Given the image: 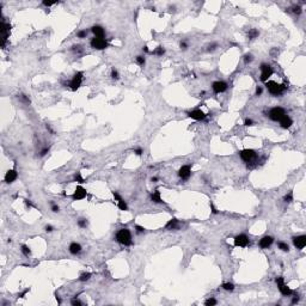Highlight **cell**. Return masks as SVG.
I'll list each match as a JSON object with an SVG mask.
<instances>
[{
	"mask_svg": "<svg viewBox=\"0 0 306 306\" xmlns=\"http://www.w3.org/2000/svg\"><path fill=\"white\" fill-rule=\"evenodd\" d=\"M116 240L120 244L125 245V246L132 245L133 240H132V233H130V231L128 228H121V230H119V232L116 233Z\"/></svg>",
	"mask_w": 306,
	"mask_h": 306,
	"instance_id": "obj_1",
	"label": "cell"
},
{
	"mask_svg": "<svg viewBox=\"0 0 306 306\" xmlns=\"http://www.w3.org/2000/svg\"><path fill=\"white\" fill-rule=\"evenodd\" d=\"M265 86H267V90L270 95L273 96H280L282 95L283 92L286 91V86L282 85V84H278L275 81H267L265 83Z\"/></svg>",
	"mask_w": 306,
	"mask_h": 306,
	"instance_id": "obj_2",
	"label": "cell"
},
{
	"mask_svg": "<svg viewBox=\"0 0 306 306\" xmlns=\"http://www.w3.org/2000/svg\"><path fill=\"white\" fill-rule=\"evenodd\" d=\"M239 156H240L241 160H244L245 163H252L257 159V153L256 151L251 150V148H245V150L239 151Z\"/></svg>",
	"mask_w": 306,
	"mask_h": 306,
	"instance_id": "obj_3",
	"label": "cell"
},
{
	"mask_svg": "<svg viewBox=\"0 0 306 306\" xmlns=\"http://www.w3.org/2000/svg\"><path fill=\"white\" fill-rule=\"evenodd\" d=\"M275 281H276V285H278V288H279V290H280V293L282 294L283 297H289V295L293 294V290L290 289V288L285 283V280H283L282 276L276 278V280H275Z\"/></svg>",
	"mask_w": 306,
	"mask_h": 306,
	"instance_id": "obj_4",
	"label": "cell"
},
{
	"mask_svg": "<svg viewBox=\"0 0 306 306\" xmlns=\"http://www.w3.org/2000/svg\"><path fill=\"white\" fill-rule=\"evenodd\" d=\"M285 115H287V114H286V111H285V109H282V108H280V106H275V108L270 109L268 116H269V119L272 120V121L279 122L283 116H285Z\"/></svg>",
	"mask_w": 306,
	"mask_h": 306,
	"instance_id": "obj_5",
	"label": "cell"
},
{
	"mask_svg": "<svg viewBox=\"0 0 306 306\" xmlns=\"http://www.w3.org/2000/svg\"><path fill=\"white\" fill-rule=\"evenodd\" d=\"M83 79H84V72H77L74 75H73L72 80L70 81V87L72 91H77L79 87H80L81 83H83Z\"/></svg>",
	"mask_w": 306,
	"mask_h": 306,
	"instance_id": "obj_6",
	"label": "cell"
},
{
	"mask_svg": "<svg viewBox=\"0 0 306 306\" xmlns=\"http://www.w3.org/2000/svg\"><path fill=\"white\" fill-rule=\"evenodd\" d=\"M90 44L93 49H97V50H103L105 48H108V46H109L108 41L105 38H101V37H93V38L91 40Z\"/></svg>",
	"mask_w": 306,
	"mask_h": 306,
	"instance_id": "obj_7",
	"label": "cell"
},
{
	"mask_svg": "<svg viewBox=\"0 0 306 306\" xmlns=\"http://www.w3.org/2000/svg\"><path fill=\"white\" fill-rule=\"evenodd\" d=\"M259 68H261V81L267 83L268 79H269L273 75V73H274L272 66L268 65V63H262Z\"/></svg>",
	"mask_w": 306,
	"mask_h": 306,
	"instance_id": "obj_8",
	"label": "cell"
},
{
	"mask_svg": "<svg viewBox=\"0 0 306 306\" xmlns=\"http://www.w3.org/2000/svg\"><path fill=\"white\" fill-rule=\"evenodd\" d=\"M250 243L249 240V237L246 236V234H238V236L234 238V246H239V248H245L248 246Z\"/></svg>",
	"mask_w": 306,
	"mask_h": 306,
	"instance_id": "obj_9",
	"label": "cell"
},
{
	"mask_svg": "<svg viewBox=\"0 0 306 306\" xmlns=\"http://www.w3.org/2000/svg\"><path fill=\"white\" fill-rule=\"evenodd\" d=\"M188 116L193 120H196V121H203V120H206L207 115H206L201 109H195V110H191V111L188 112Z\"/></svg>",
	"mask_w": 306,
	"mask_h": 306,
	"instance_id": "obj_10",
	"label": "cell"
},
{
	"mask_svg": "<svg viewBox=\"0 0 306 306\" xmlns=\"http://www.w3.org/2000/svg\"><path fill=\"white\" fill-rule=\"evenodd\" d=\"M191 175V165H183L181 169L178 170V176L181 177L183 181H188Z\"/></svg>",
	"mask_w": 306,
	"mask_h": 306,
	"instance_id": "obj_11",
	"label": "cell"
},
{
	"mask_svg": "<svg viewBox=\"0 0 306 306\" xmlns=\"http://www.w3.org/2000/svg\"><path fill=\"white\" fill-rule=\"evenodd\" d=\"M86 195H87L86 189H84L81 185H78V187L75 188L72 197H73V200H83V199H85V197H86Z\"/></svg>",
	"mask_w": 306,
	"mask_h": 306,
	"instance_id": "obj_12",
	"label": "cell"
},
{
	"mask_svg": "<svg viewBox=\"0 0 306 306\" xmlns=\"http://www.w3.org/2000/svg\"><path fill=\"white\" fill-rule=\"evenodd\" d=\"M227 84L225 83V81H214V83L212 84V88L213 91L215 92V93H221V92H225L226 90H227Z\"/></svg>",
	"mask_w": 306,
	"mask_h": 306,
	"instance_id": "obj_13",
	"label": "cell"
},
{
	"mask_svg": "<svg viewBox=\"0 0 306 306\" xmlns=\"http://www.w3.org/2000/svg\"><path fill=\"white\" fill-rule=\"evenodd\" d=\"M293 244L294 246L299 250H303L306 246V236H298L293 237Z\"/></svg>",
	"mask_w": 306,
	"mask_h": 306,
	"instance_id": "obj_14",
	"label": "cell"
},
{
	"mask_svg": "<svg viewBox=\"0 0 306 306\" xmlns=\"http://www.w3.org/2000/svg\"><path fill=\"white\" fill-rule=\"evenodd\" d=\"M18 178V172L16 171V170H8L7 172L5 174V183H7V184H11V183H13V182L16 181V179Z\"/></svg>",
	"mask_w": 306,
	"mask_h": 306,
	"instance_id": "obj_15",
	"label": "cell"
},
{
	"mask_svg": "<svg viewBox=\"0 0 306 306\" xmlns=\"http://www.w3.org/2000/svg\"><path fill=\"white\" fill-rule=\"evenodd\" d=\"M112 195H114V197H115V200L117 201V207L120 208L121 210H128V205H127V202H126L123 199H122L121 196H120L119 194H117L116 191H112Z\"/></svg>",
	"mask_w": 306,
	"mask_h": 306,
	"instance_id": "obj_16",
	"label": "cell"
},
{
	"mask_svg": "<svg viewBox=\"0 0 306 306\" xmlns=\"http://www.w3.org/2000/svg\"><path fill=\"white\" fill-rule=\"evenodd\" d=\"M273 243H274V238L270 236H265L259 240L258 245H259V248H262V249H268Z\"/></svg>",
	"mask_w": 306,
	"mask_h": 306,
	"instance_id": "obj_17",
	"label": "cell"
},
{
	"mask_svg": "<svg viewBox=\"0 0 306 306\" xmlns=\"http://www.w3.org/2000/svg\"><path fill=\"white\" fill-rule=\"evenodd\" d=\"M91 31L93 32L95 37H101V38H104L105 31H104V29L102 28L101 25H93L92 28H91Z\"/></svg>",
	"mask_w": 306,
	"mask_h": 306,
	"instance_id": "obj_18",
	"label": "cell"
},
{
	"mask_svg": "<svg viewBox=\"0 0 306 306\" xmlns=\"http://www.w3.org/2000/svg\"><path fill=\"white\" fill-rule=\"evenodd\" d=\"M279 122H280L281 127L285 128V129H288V128H290V126L293 125V121H292V119H290L288 115H285V116H283Z\"/></svg>",
	"mask_w": 306,
	"mask_h": 306,
	"instance_id": "obj_19",
	"label": "cell"
},
{
	"mask_svg": "<svg viewBox=\"0 0 306 306\" xmlns=\"http://www.w3.org/2000/svg\"><path fill=\"white\" fill-rule=\"evenodd\" d=\"M179 228V221L177 219H171L169 220V223L165 225V230H169V231H172V230H178Z\"/></svg>",
	"mask_w": 306,
	"mask_h": 306,
	"instance_id": "obj_20",
	"label": "cell"
},
{
	"mask_svg": "<svg viewBox=\"0 0 306 306\" xmlns=\"http://www.w3.org/2000/svg\"><path fill=\"white\" fill-rule=\"evenodd\" d=\"M68 250H70L71 254L77 255V254H79V252L81 251V245L79 243H75V241H73V243L70 244V248H68Z\"/></svg>",
	"mask_w": 306,
	"mask_h": 306,
	"instance_id": "obj_21",
	"label": "cell"
},
{
	"mask_svg": "<svg viewBox=\"0 0 306 306\" xmlns=\"http://www.w3.org/2000/svg\"><path fill=\"white\" fill-rule=\"evenodd\" d=\"M151 200L153 201V202H156V203H161L164 202L163 200H161V196H160V191L159 190H154V191L151 194Z\"/></svg>",
	"mask_w": 306,
	"mask_h": 306,
	"instance_id": "obj_22",
	"label": "cell"
},
{
	"mask_svg": "<svg viewBox=\"0 0 306 306\" xmlns=\"http://www.w3.org/2000/svg\"><path fill=\"white\" fill-rule=\"evenodd\" d=\"M21 251H22V254L24 255V256H26V257H29L30 255H31V250H30V248L28 246V245H25V244H23L21 246Z\"/></svg>",
	"mask_w": 306,
	"mask_h": 306,
	"instance_id": "obj_23",
	"label": "cell"
},
{
	"mask_svg": "<svg viewBox=\"0 0 306 306\" xmlns=\"http://www.w3.org/2000/svg\"><path fill=\"white\" fill-rule=\"evenodd\" d=\"M223 289H225V290H227V292H232V290H234V285L232 282H225V283H223Z\"/></svg>",
	"mask_w": 306,
	"mask_h": 306,
	"instance_id": "obj_24",
	"label": "cell"
},
{
	"mask_svg": "<svg viewBox=\"0 0 306 306\" xmlns=\"http://www.w3.org/2000/svg\"><path fill=\"white\" fill-rule=\"evenodd\" d=\"M258 35H259L258 30H256V29H251V30L249 31V34H248V37H249L250 40H255V38L258 37Z\"/></svg>",
	"mask_w": 306,
	"mask_h": 306,
	"instance_id": "obj_25",
	"label": "cell"
},
{
	"mask_svg": "<svg viewBox=\"0 0 306 306\" xmlns=\"http://www.w3.org/2000/svg\"><path fill=\"white\" fill-rule=\"evenodd\" d=\"M278 246H279V249L282 250V251H285V252L289 251V246H288V244L283 243V241H279V243H278Z\"/></svg>",
	"mask_w": 306,
	"mask_h": 306,
	"instance_id": "obj_26",
	"label": "cell"
},
{
	"mask_svg": "<svg viewBox=\"0 0 306 306\" xmlns=\"http://www.w3.org/2000/svg\"><path fill=\"white\" fill-rule=\"evenodd\" d=\"M153 54H154V55H158V56H163V55L165 54V49H164L161 46H159V47H157V49L153 52Z\"/></svg>",
	"mask_w": 306,
	"mask_h": 306,
	"instance_id": "obj_27",
	"label": "cell"
},
{
	"mask_svg": "<svg viewBox=\"0 0 306 306\" xmlns=\"http://www.w3.org/2000/svg\"><path fill=\"white\" fill-rule=\"evenodd\" d=\"M91 276H92L91 273H83V274L79 276V281H87V280H90Z\"/></svg>",
	"mask_w": 306,
	"mask_h": 306,
	"instance_id": "obj_28",
	"label": "cell"
},
{
	"mask_svg": "<svg viewBox=\"0 0 306 306\" xmlns=\"http://www.w3.org/2000/svg\"><path fill=\"white\" fill-rule=\"evenodd\" d=\"M290 10H292V12H293L294 14L299 16V14L301 13V6H299V5H293L292 7H290Z\"/></svg>",
	"mask_w": 306,
	"mask_h": 306,
	"instance_id": "obj_29",
	"label": "cell"
},
{
	"mask_svg": "<svg viewBox=\"0 0 306 306\" xmlns=\"http://www.w3.org/2000/svg\"><path fill=\"white\" fill-rule=\"evenodd\" d=\"M283 201H285V202H287V203L292 202V201H293V191H289L287 195H285V197H283Z\"/></svg>",
	"mask_w": 306,
	"mask_h": 306,
	"instance_id": "obj_30",
	"label": "cell"
},
{
	"mask_svg": "<svg viewBox=\"0 0 306 306\" xmlns=\"http://www.w3.org/2000/svg\"><path fill=\"white\" fill-rule=\"evenodd\" d=\"M216 303H218V301H216L214 298H209V299H207V300L205 301V305L206 306H214V305H216Z\"/></svg>",
	"mask_w": 306,
	"mask_h": 306,
	"instance_id": "obj_31",
	"label": "cell"
},
{
	"mask_svg": "<svg viewBox=\"0 0 306 306\" xmlns=\"http://www.w3.org/2000/svg\"><path fill=\"white\" fill-rule=\"evenodd\" d=\"M136 62L139 63L141 67H144V66H145V63H146V60H145V57H144V56L139 55V56H136Z\"/></svg>",
	"mask_w": 306,
	"mask_h": 306,
	"instance_id": "obj_32",
	"label": "cell"
},
{
	"mask_svg": "<svg viewBox=\"0 0 306 306\" xmlns=\"http://www.w3.org/2000/svg\"><path fill=\"white\" fill-rule=\"evenodd\" d=\"M74 181L78 182V183H84V182H85V179L81 177L80 172H77V174H75V176H74Z\"/></svg>",
	"mask_w": 306,
	"mask_h": 306,
	"instance_id": "obj_33",
	"label": "cell"
},
{
	"mask_svg": "<svg viewBox=\"0 0 306 306\" xmlns=\"http://www.w3.org/2000/svg\"><path fill=\"white\" fill-rule=\"evenodd\" d=\"M18 97L21 98V101L23 102V103L28 104V105L30 104V102H31V101H30V98H29V97L26 96V95H21V96H18Z\"/></svg>",
	"mask_w": 306,
	"mask_h": 306,
	"instance_id": "obj_34",
	"label": "cell"
},
{
	"mask_svg": "<svg viewBox=\"0 0 306 306\" xmlns=\"http://www.w3.org/2000/svg\"><path fill=\"white\" fill-rule=\"evenodd\" d=\"M252 60H254V56H252V54H245V55H244V62H245V63L251 62Z\"/></svg>",
	"mask_w": 306,
	"mask_h": 306,
	"instance_id": "obj_35",
	"label": "cell"
},
{
	"mask_svg": "<svg viewBox=\"0 0 306 306\" xmlns=\"http://www.w3.org/2000/svg\"><path fill=\"white\" fill-rule=\"evenodd\" d=\"M72 52L80 53V52H83V48H81V46H79V44H74V46L72 47Z\"/></svg>",
	"mask_w": 306,
	"mask_h": 306,
	"instance_id": "obj_36",
	"label": "cell"
},
{
	"mask_svg": "<svg viewBox=\"0 0 306 306\" xmlns=\"http://www.w3.org/2000/svg\"><path fill=\"white\" fill-rule=\"evenodd\" d=\"M111 78L115 79V80H117V79L120 78L119 72H117V70H115V68H112V70H111Z\"/></svg>",
	"mask_w": 306,
	"mask_h": 306,
	"instance_id": "obj_37",
	"label": "cell"
},
{
	"mask_svg": "<svg viewBox=\"0 0 306 306\" xmlns=\"http://www.w3.org/2000/svg\"><path fill=\"white\" fill-rule=\"evenodd\" d=\"M71 304H72L73 306H81V305H83V303H81L80 300H78V299H77V297H74V299H72Z\"/></svg>",
	"mask_w": 306,
	"mask_h": 306,
	"instance_id": "obj_38",
	"label": "cell"
},
{
	"mask_svg": "<svg viewBox=\"0 0 306 306\" xmlns=\"http://www.w3.org/2000/svg\"><path fill=\"white\" fill-rule=\"evenodd\" d=\"M77 35H78L79 38H85V37L87 36V31H86V30H80Z\"/></svg>",
	"mask_w": 306,
	"mask_h": 306,
	"instance_id": "obj_39",
	"label": "cell"
},
{
	"mask_svg": "<svg viewBox=\"0 0 306 306\" xmlns=\"http://www.w3.org/2000/svg\"><path fill=\"white\" fill-rule=\"evenodd\" d=\"M78 225L80 226V227H86V226H87V221H86L85 219H79V220H78Z\"/></svg>",
	"mask_w": 306,
	"mask_h": 306,
	"instance_id": "obj_40",
	"label": "cell"
},
{
	"mask_svg": "<svg viewBox=\"0 0 306 306\" xmlns=\"http://www.w3.org/2000/svg\"><path fill=\"white\" fill-rule=\"evenodd\" d=\"M135 230H136V233H142V232H145V227H142V226H140V225L135 226Z\"/></svg>",
	"mask_w": 306,
	"mask_h": 306,
	"instance_id": "obj_41",
	"label": "cell"
},
{
	"mask_svg": "<svg viewBox=\"0 0 306 306\" xmlns=\"http://www.w3.org/2000/svg\"><path fill=\"white\" fill-rule=\"evenodd\" d=\"M42 4H43L44 6L49 7V6H52V5H55V4H56V1H47V0H44V1H42Z\"/></svg>",
	"mask_w": 306,
	"mask_h": 306,
	"instance_id": "obj_42",
	"label": "cell"
},
{
	"mask_svg": "<svg viewBox=\"0 0 306 306\" xmlns=\"http://www.w3.org/2000/svg\"><path fill=\"white\" fill-rule=\"evenodd\" d=\"M50 205H52V210H53V212H55V213H56V212H59V210H60L59 206H57V205H55L54 202H50Z\"/></svg>",
	"mask_w": 306,
	"mask_h": 306,
	"instance_id": "obj_43",
	"label": "cell"
},
{
	"mask_svg": "<svg viewBox=\"0 0 306 306\" xmlns=\"http://www.w3.org/2000/svg\"><path fill=\"white\" fill-rule=\"evenodd\" d=\"M216 47H218V44H216V43L210 44L209 47H208V52H213V50H215V49H216Z\"/></svg>",
	"mask_w": 306,
	"mask_h": 306,
	"instance_id": "obj_44",
	"label": "cell"
},
{
	"mask_svg": "<svg viewBox=\"0 0 306 306\" xmlns=\"http://www.w3.org/2000/svg\"><path fill=\"white\" fill-rule=\"evenodd\" d=\"M244 125H245V126H252V125H254V121H252L251 119H246L245 121H244Z\"/></svg>",
	"mask_w": 306,
	"mask_h": 306,
	"instance_id": "obj_45",
	"label": "cell"
},
{
	"mask_svg": "<svg viewBox=\"0 0 306 306\" xmlns=\"http://www.w3.org/2000/svg\"><path fill=\"white\" fill-rule=\"evenodd\" d=\"M48 152H49V147H46V148H43V150L41 151V154H40V156H41V157H44Z\"/></svg>",
	"mask_w": 306,
	"mask_h": 306,
	"instance_id": "obj_46",
	"label": "cell"
},
{
	"mask_svg": "<svg viewBox=\"0 0 306 306\" xmlns=\"http://www.w3.org/2000/svg\"><path fill=\"white\" fill-rule=\"evenodd\" d=\"M262 92H263V88L261 87V86H257V88H256V96H261V95H262Z\"/></svg>",
	"mask_w": 306,
	"mask_h": 306,
	"instance_id": "obj_47",
	"label": "cell"
},
{
	"mask_svg": "<svg viewBox=\"0 0 306 306\" xmlns=\"http://www.w3.org/2000/svg\"><path fill=\"white\" fill-rule=\"evenodd\" d=\"M142 152H144L142 148H135V150H134V153L136 154V156H141V154H142Z\"/></svg>",
	"mask_w": 306,
	"mask_h": 306,
	"instance_id": "obj_48",
	"label": "cell"
},
{
	"mask_svg": "<svg viewBox=\"0 0 306 306\" xmlns=\"http://www.w3.org/2000/svg\"><path fill=\"white\" fill-rule=\"evenodd\" d=\"M179 47H181V49H184L185 50L188 48V44L185 43V42H181V43H179Z\"/></svg>",
	"mask_w": 306,
	"mask_h": 306,
	"instance_id": "obj_49",
	"label": "cell"
},
{
	"mask_svg": "<svg viewBox=\"0 0 306 306\" xmlns=\"http://www.w3.org/2000/svg\"><path fill=\"white\" fill-rule=\"evenodd\" d=\"M53 230H54V227H53V226H50V225L46 226V231H47V232H52Z\"/></svg>",
	"mask_w": 306,
	"mask_h": 306,
	"instance_id": "obj_50",
	"label": "cell"
},
{
	"mask_svg": "<svg viewBox=\"0 0 306 306\" xmlns=\"http://www.w3.org/2000/svg\"><path fill=\"white\" fill-rule=\"evenodd\" d=\"M298 301H299V295H298V294H297V295H295V297H294V298H293V300H292V304H297V303H298Z\"/></svg>",
	"mask_w": 306,
	"mask_h": 306,
	"instance_id": "obj_51",
	"label": "cell"
},
{
	"mask_svg": "<svg viewBox=\"0 0 306 306\" xmlns=\"http://www.w3.org/2000/svg\"><path fill=\"white\" fill-rule=\"evenodd\" d=\"M210 207H212V212L214 213V214H218V210L215 209V207H214V206H213L212 203H210Z\"/></svg>",
	"mask_w": 306,
	"mask_h": 306,
	"instance_id": "obj_52",
	"label": "cell"
},
{
	"mask_svg": "<svg viewBox=\"0 0 306 306\" xmlns=\"http://www.w3.org/2000/svg\"><path fill=\"white\" fill-rule=\"evenodd\" d=\"M25 203H26V206H29V207H32V203L30 202L29 200H25Z\"/></svg>",
	"mask_w": 306,
	"mask_h": 306,
	"instance_id": "obj_53",
	"label": "cell"
},
{
	"mask_svg": "<svg viewBox=\"0 0 306 306\" xmlns=\"http://www.w3.org/2000/svg\"><path fill=\"white\" fill-rule=\"evenodd\" d=\"M142 50H144L145 53H150V50H148V47H147V46H145V47L142 48Z\"/></svg>",
	"mask_w": 306,
	"mask_h": 306,
	"instance_id": "obj_54",
	"label": "cell"
},
{
	"mask_svg": "<svg viewBox=\"0 0 306 306\" xmlns=\"http://www.w3.org/2000/svg\"><path fill=\"white\" fill-rule=\"evenodd\" d=\"M55 295H56V300H57V303H59V304H61V299L59 298V295H57L56 293H55Z\"/></svg>",
	"mask_w": 306,
	"mask_h": 306,
	"instance_id": "obj_55",
	"label": "cell"
},
{
	"mask_svg": "<svg viewBox=\"0 0 306 306\" xmlns=\"http://www.w3.org/2000/svg\"><path fill=\"white\" fill-rule=\"evenodd\" d=\"M157 181H158V178H157V177H152V182H157Z\"/></svg>",
	"mask_w": 306,
	"mask_h": 306,
	"instance_id": "obj_56",
	"label": "cell"
}]
</instances>
